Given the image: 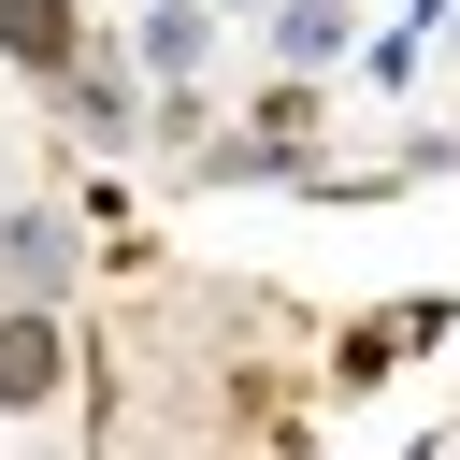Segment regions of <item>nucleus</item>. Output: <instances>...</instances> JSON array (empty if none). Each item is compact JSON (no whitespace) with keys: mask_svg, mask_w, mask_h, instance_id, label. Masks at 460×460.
<instances>
[{"mask_svg":"<svg viewBox=\"0 0 460 460\" xmlns=\"http://www.w3.org/2000/svg\"><path fill=\"white\" fill-rule=\"evenodd\" d=\"M58 374H72V345H58V302H0V417L58 402Z\"/></svg>","mask_w":460,"mask_h":460,"instance_id":"f257e3e1","label":"nucleus"},{"mask_svg":"<svg viewBox=\"0 0 460 460\" xmlns=\"http://www.w3.org/2000/svg\"><path fill=\"white\" fill-rule=\"evenodd\" d=\"M58 288H72V230L43 201H14L0 216V302H58Z\"/></svg>","mask_w":460,"mask_h":460,"instance_id":"f03ea898","label":"nucleus"},{"mask_svg":"<svg viewBox=\"0 0 460 460\" xmlns=\"http://www.w3.org/2000/svg\"><path fill=\"white\" fill-rule=\"evenodd\" d=\"M201 43H216V14H201V0H158V14H144V72H158V86H187V72H201Z\"/></svg>","mask_w":460,"mask_h":460,"instance_id":"7ed1b4c3","label":"nucleus"},{"mask_svg":"<svg viewBox=\"0 0 460 460\" xmlns=\"http://www.w3.org/2000/svg\"><path fill=\"white\" fill-rule=\"evenodd\" d=\"M0 58L14 72H72V14L58 0H0Z\"/></svg>","mask_w":460,"mask_h":460,"instance_id":"20e7f679","label":"nucleus"},{"mask_svg":"<svg viewBox=\"0 0 460 460\" xmlns=\"http://www.w3.org/2000/svg\"><path fill=\"white\" fill-rule=\"evenodd\" d=\"M273 58H288V72L345 58V0H288V14H273Z\"/></svg>","mask_w":460,"mask_h":460,"instance_id":"39448f33","label":"nucleus"},{"mask_svg":"<svg viewBox=\"0 0 460 460\" xmlns=\"http://www.w3.org/2000/svg\"><path fill=\"white\" fill-rule=\"evenodd\" d=\"M230 14H244V0H230Z\"/></svg>","mask_w":460,"mask_h":460,"instance_id":"423d86ee","label":"nucleus"},{"mask_svg":"<svg viewBox=\"0 0 460 460\" xmlns=\"http://www.w3.org/2000/svg\"><path fill=\"white\" fill-rule=\"evenodd\" d=\"M446 43H460V29H446Z\"/></svg>","mask_w":460,"mask_h":460,"instance_id":"0eeeda50","label":"nucleus"}]
</instances>
